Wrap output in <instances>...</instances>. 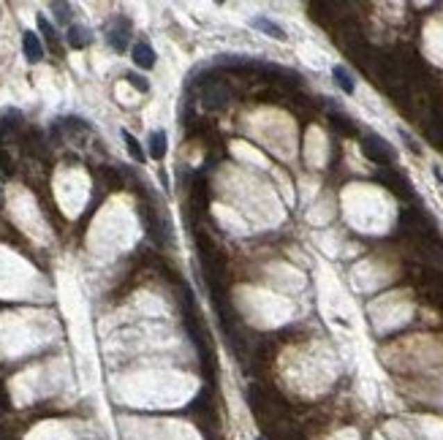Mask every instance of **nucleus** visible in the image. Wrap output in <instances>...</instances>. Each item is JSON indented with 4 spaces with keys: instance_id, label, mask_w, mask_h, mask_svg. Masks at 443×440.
Listing matches in <instances>:
<instances>
[{
    "instance_id": "obj_21",
    "label": "nucleus",
    "mask_w": 443,
    "mask_h": 440,
    "mask_svg": "<svg viewBox=\"0 0 443 440\" xmlns=\"http://www.w3.org/2000/svg\"><path fill=\"white\" fill-rule=\"evenodd\" d=\"M400 136H403V139H406V144H408V147H411L413 153H416V155H419V153H421V147H419V144H416V142H413L411 136H408V133H406V130H400Z\"/></svg>"
},
{
    "instance_id": "obj_13",
    "label": "nucleus",
    "mask_w": 443,
    "mask_h": 440,
    "mask_svg": "<svg viewBox=\"0 0 443 440\" xmlns=\"http://www.w3.org/2000/svg\"><path fill=\"white\" fill-rule=\"evenodd\" d=\"M123 139H126L128 144V153H131V158L136 160V163H144V150H142V144H139V139L131 133V130H123Z\"/></svg>"
},
{
    "instance_id": "obj_14",
    "label": "nucleus",
    "mask_w": 443,
    "mask_h": 440,
    "mask_svg": "<svg viewBox=\"0 0 443 440\" xmlns=\"http://www.w3.org/2000/svg\"><path fill=\"white\" fill-rule=\"evenodd\" d=\"M332 74H335V82H337V87H340L343 93H349V95L353 93V79H351V74L343 68V65H335Z\"/></svg>"
},
{
    "instance_id": "obj_4",
    "label": "nucleus",
    "mask_w": 443,
    "mask_h": 440,
    "mask_svg": "<svg viewBox=\"0 0 443 440\" xmlns=\"http://www.w3.org/2000/svg\"><path fill=\"white\" fill-rule=\"evenodd\" d=\"M204 106L210 109V112H218V109H223L226 103H228V87L226 85H221V82H210L207 87H204Z\"/></svg>"
},
{
    "instance_id": "obj_11",
    "label": "nucleus",
    "mask_w": 443,
    "mask_h": 440,
    "mask_svg": "<svg viewBox=\"0 0 443 440\" xmlns=\"http://www.w3.org/2000/svg\"><path fill=\"white\" fill-rule=\"evenodd\" d=\"M166 147H169L166 130H153V133H150V158L163 160V155H166Z\"/></svg>"
},
{
    "instance_id": "obj_23",
    "label": "nucleus",
    "mask_w": 443,
    "mask_h": 440,
    "mask_svg": "<svg viewBox=\"0 0 443 440\" xmlns=\"http://www.w3.org/2000/svg\"><path fill=\"white\" fill-rule=\"evenodd\" d=\"M0 201H3V190H0Z\"/></svg>"
},
{
    "instance_id": "obj_9",
    "label": "nucleus",
    "mask_w": 443,
    "mask_h": 440,
    "mask_svg": "<svg viewBox=\"0 0 443 440\" xmlns=\"http://www.w3.org/2000/svg\"><path fill=\"white\" fill-rule=\"evenodd\" d=\"M22 123V115L17 112V109H6L3 115H0V139H6L11 130H17Z\"/></svg>"
},
{
    "instance_id": "obj_6",
    "label": "nucleus",
    "mask_w": 443,
    "mask_h": 440,
    "mask_svg": "<svg viewBox=\"0 0 443 440\" xmlns=\"http://www.w3.org/2000/svg\"><path fill=\"white\" fill-rule=\"evenodd\" d=\"M22 49H25V58L31 60V63H38V60H44V46H41V41H38V35L33 31H28L22 35Z\"/></svg>"
},
{
    "instance_id": "obj_1",
    "label": "nucleus",
    "mask_w": 443,
    "mask_h": 440,
    "mask_svg": "<svg viewBox=\"0 0 443 440\" xmlns=\"http://www.w3.org/2000/svg\"><path fill=\"white\" fill-rule=\"evenodd\" d=\"M362 153L370 158L373 163H378V166H392L394 163V150L381 139L376 133H370V136H365V142H362Z\"/></svg>"
},
{
    "instance_id": "obj_20",
    "label": "nucleus",
    "mask_w": 443,
    "mask_h": 440,
    "mask_svg": "<svg viewBox=\"0 0 443 440\" xmlns=\"http://www.w3.org/2000/svg\"><path fill=\"white\" fill-rule=\"evenodd\" d=\"M103 177L109 180V185H112V188H115V190H120V188H123V180L117 177V171H112V169H103Z\"/></svg>"
},
{
    "instance_id": "obj_24",
    "label": "nucleus",
    "mask_w": 443,
    "mask_h": 440,
    "mask_svg": "<svg viewBox=\"0 0 443 440\" xmlns=\"http://www.w3.org/2000/svg\"><path fill=\"white\" fill-rule=\"evenodd\" d=\"M438 177H441V174H438ZM441 180H443V177H441Z\"/></svg>"
},
{
    "instance_id": "obj_2",
    "label": "nucleus",
    "mask_w": 443,
    "mask_h": 440,
    "mask_svg": "<svg viewBox=\"0 0 443 440\" xmlns=\"http://www.w3.org/2000/svg\"><path fill=\"white\" fill-rule=\"evenodd\" d=\"M376 177H378V183H383L386 188L392 190V193H397L400 198H411V185H408V180H406V177H400L397 171H392V169H381Z\"/></svg>"
},
{
    "instance_id": "obj_12",
    "label": "nucleus",
    "mask_w": 443,
    "mask_h": 440,
    "mask_svg": "<svg viewBox=\"0 0 443 440\" xmlns=\"http://www.w3.org/2000/svg\"><path fill=\"white\" fill-rule=\"evenodd\" d=\"M253 28H256V31H264L267 35H272V38H278V41H285V31H283V28H281V25H275L272 19H267V17H256Z\"/></svg>"
},
{
    "instance_id": "obj_15",
    "label": "nucleus",
    "mask_w": 443,
    "mask_h": 440,
    "mask_svg": "<svg viewBox=\"0 0 443 440\" xmlns=\"http://www.w3.org/2000/svg\"><path fill=\"white\" fill-rule=\"evenodd\" d=\"M38 31L44 33V38H47L49 44H55V41H58V33H55V28L49 25V19H47V17H38Z\"/></svg>"
},
{
    "instance_id": "obj_19",
    "label": "nucleus",
    "mask_w": 443,
    "mask_h": 440,
    "mask_svg": "<svg viewBox=\"0 0 443 440\" xmlns=\"http://www.w3.org/2000/svg\"><path fill=\"white\" fill-rule=\"evenodd\" d=\"M332 123H335V128H343L346 133H356L353 123H351L349 117H343V115H335V117H332Z\"/></svg>"
},
{
    "instance_id": "obj_10",
    "label": "nucleus",
    "mask_w": 443,
    "mask_h": 440,
    "mask_svg": "<svg viewBox=\"0 0 443 440\" xmlns=\"http://www.w3.org/2000/svg\"><path fill=\"white\" fill-rule=\"evenodd\" d=\"M90 41H93V35H90L87 28H82V25H71V28H68V44H71L74 49H85Z\"/></svg>"
},
{
    "instance_id": "obj_18",
    "label": "nucleus",
    "mask_w": 443,
    "mask_h": 440,
    "mask_svg": "<svg viewBox=\"0 0 443 440\" xmlns=\"http://www.w3.org/2000/svg\"><path fill=\"white\" fill-rule=\"evenodd\" d=\"M0 171L3 174H14V160H11V155L0 147Z\"/></svg>"
},
{
    "instance_id": "obj_3",
    "label": "nucleus",
    "mask_w": 443,
    "mask_h": 440,
    "mask_svg": "<svg viewBox=\"0 0 443 440\" xmlns=\"http://www.w3.org/2000/svg\"><path fill=\"white\" fill-rule=\"evenodd\" d=\"M128 38H131V22L128 19H115V25L109 28L106 33V41H109V46L115 49V52H123L128 46Z\"/></svg>"
},
{
    "instance_id": "obj_5",
    "label": "nucleus",
    "mask_w": 443,
    "mask_h": 440,
    "mask_svg": "<svg viewBox=\"0 0 443 440\" xmlns=\"http://www.w3.org/2000/svg\"><path fill=\"white\" fill-rule=\"evenodd\" d=\"M131 55H133V63L139 65V68H144V71H150V68H156V63H158V55H156V49H153L150 44H144V41H139V44H133V49H131Z\"/></svg>"
},
{
    "instance_id": "obj_7",
    "label": "nucleus",
    "mask_w": 443,
    "mask_h": 440,
    "mask_svg": "<svg viewBox=\"0 0 443 440\" xmlns=\"http://www.w3.org/2000/svg\"><path fill=\"white\" fill-rule=\"evenodd\" d=\"M142 220H144V228H147L150 239H153L156 245H163V237H160V223H158V218L153 215V210H150V207H142Z\"/></svg>"
},
{
    "instance_id": "obj_17",
    "label": "nucleus",
    "mask_w": 443,
    "mask_h": 440,
    "mask_svg": "<svg viewBox=\"0 0 443 440\" xmlns=\"http://www.w3.org/2000/svg\"><path fill=\"white\" fill-rule=\"evenodd\" d=\"M52 11H55L58 22H68L71 19V6L68 3H52Z\"/></svg>"
},
{
    "instance_id": "obj_8",
    "label": "nucleus",
    "mask_w": 443,
    "mask_h": 440,
    "mask_svg": "<svg viewBox=\"0 0 443 440\" xmlns=\"http://www.w3.org/2000/svg\"><path fill=\"white\" fill-rule=\"evenodd\" d=\"M190 198H193L196 210H207V207H210V188H207V183H204L201 177L193 183V188H190Z\"/></svg>"
},
{
    "instance_id": "obj_22",
    "label": "nucleus",
    "mask_w": 443,
    "mask_h": 440,
    "mask_svg": "<svg viewBox=\"0 0 443 440\" xmlns=\"http://www.w3.org/2000/svg\"><path fill=\"white\" fill-rule=\"evenodd\" d=\"M288 440H305V438H302V435H291Z\"/></svg>"
},
{
    "instance_id": "obj_16",
    "label": "nucleus",
    "mask_w": 443,
    "mask_h": 440,
    "mask_svg": "<svg viewBox=\"0 0 443 440\" xmlns=\"http://www.w3.org/2000/svg\"><path fill=\"white\" fill-rule=\"evenodd\" d=\"M126 82L131 85V87H136L139 93H147V90H150L147 79H142V76H136V74H126Z\"/></svg>"
}]
</instances>
